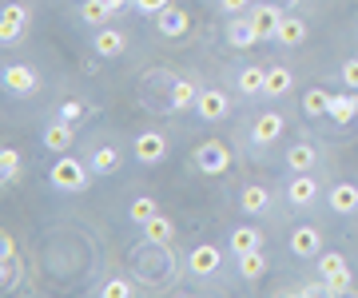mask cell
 Wrapping results in <instances>:
<instances>
[{"instance_id": "ba28073f", "label": "cell", "mask_w": 358, "mask_h": 298, "mask_svg": "<svg viewBox=\"0 0 358 298\" xmlns=\"http://www.w3.org/2000/svg\"><path fill=\"white\" fill-rule=\"evenodd\" d=\"M219 262H223V255H219V246H211V243H199L192 255H187V267H192V274H215Z\"/></svg>"}, {"instance_id": "e575fe53", "label": "cell", "mask_w": 358, "mask_h": 298, "mask_svg": "<svg viewBox=\"0 0 358 298\" xmlns=\"http://www.w3.org/2000/svg\"><path fill=\"white\" fill-rule=\"evenodd\" d=\"M80 112H84V107H80L76 100H64V104H60V119H64V124H76Z\"/></svg>"}, {"instance_id": "603a6c76", "label": "cell", "mask_w": 358, "mask_h": 298, "mask_svg": "<svg viewBox=\"0 0 358 298\" xmlns=\"http://www.w3.org/2000/svg\"><path fill=\"white\" fill-rule=\"evenodd\" d=\"M227 36H231L235 48H251V44H259V32H255V24H251V16H247V20H231Z\"/></svg>"}, {"instance_id": "ac0fdd59", "label": "cell", "mask_w": 358, "mask_h": 298, "mask_svg": "<svg viewBox=\"0 0 358 298\" xmlns=\"http://www.w3.org/2000/svg\"><path fill=\"white\" fill-rule=\"evenodd\" d=\"M124 48H128L124 32H115V28H100V32H96V52H100V56L112 60V56H120Z\"/></svg>"}, {"instance_id": "7c38bea8", "label": "cell", "mask_w": 358, "mask_h": 298, "mask_svg": "<svg viewBox=\"0 0 358 298\" xmlns=\"http://www.w3.org/2000/svg\"><path fill=\"white\" fill-rule=\"evenodd\" d=\"M319 274L327 283H350V271H346V259L338 251H322L319 255Z\"/></svg>"}, {"instance_id": "d4e9b609", "label": "cell", "mask_w": 358, "mask_h": 298, "mask_svg": "<svg viewBox=\"0 0 358 298\" xmlns=\"http://www.w3.org/2000/svg\"><path fill=\"white\" fill-rule=\"evenodd\" d=\"M171 104H176L179 112H183V107H195L199 104V88H195L192 80H176V84H171Z\"/></svg>"}, {"instance_id": "f546056e", "label": "cell", "mask_w": 358, "mask_h": 298, "mask_svg": "<svg viewBox=\"0 0 358 298\" xmlns=\"http://www.w3.org/2000/svg\"><path fill=\"white\" fill-rule=\"evenodd\" d=\"M263 84H267V72H263V68H243V72H239V91H243V96L263 91Z\"/></svg>"}, {"instance_id": "5b68a950", "label": "cell", "mask_w": 358, "mask_h": 298, "mask_svg": "<svg viewBox=\"0 0 358 298\" xmlns=\"http://www.w3.org/2000/svg\"><path fill=\"white\" fill-rule=\"evenodd\" d=\"M4 88L13 91V96H28V91L40 88V80L28 64H8L4 68Z\"/></svg>"}, {"instance_id": "4dcf8cb0", "label": "cell", "mask_w": 358, "mask_h": 298, "mask_svg": "<svg viewBox=\"0 0 358 298\" xmlns=\"http://www.w3.org/2000/svg\"><path fill=\"white\" fill-rule=\"evenodd\" d=\"M152 215H159V203H155L152 195H140V199H131V223H148Z\"/></svg>"}, {"instance_id": "484cf974", "label": "cell", "mask_w": 358, "mask_h": 298, "mask_svg": "<svg viewBox=\"0 0 358 298\" xmlns=\"http://www.w3.org/2000/svg\"><path fill=\"white\" fill-rule=\"evenodd\" d=\"M243 211L247 215H259V211H267V203H271V195H267V187H259V183H251V187H243Z\"/></svg>"}, {"instance_id": "2e32d148", "label": "cell", "mask_w": 358, "mask_h": 298, "mask_svg": "<svg viewBox=\"0 0 358 298\" xmlns=\"http://www.w3.org/2000/svg\"><path fill=\"white\" fill-rule=\"evenodd\" d=\"M44 147H48V151H60V156H64L68 147H72V124H64V119L48 124V131H44Z\"/></svg>"}, {"instance_id": "30bf717a", "label": "cell", "mask_w": 358, "mask_h": 298, "mask_svg": "<svg viewBox=\"0 0 358 298\" xmlns=\"http://www.w3.org/2000/svg\"><path fill=\"white\" fill-rule=\"evenodd\" d=\"M287 199H291L294 207H310L319 199V183L310 179L307 171H299V179H291V187H287Z\"/></svg>"}, {"instance_id": "f35d334b", "label": "cell", "mask_w": 358, "mask_h": 298, "mask_svg": "<svg viewBox=\"0 0 358 298\" xmlns=\"http://www.w3.org/2000/svg\"><path fill=\"white\" fill-rule=\"evenodd\" d=\"M227 13H243V8H251V0H219Z\"/></svg>"}, {"instance_id": "277c9868", "label": "cell", "mask_w": 358, "mask_h": 298, "mask_svg": "<svg viewBox=\"0 0 358 298\" xmlns=\"http://www.w3.org/2000/svg\"><path fill=\"white\" fill-rule=\"evenodd\" d=\"M282 16L287 13H282L279 4H255V8H251V24H255L259 40H275V28H279Z\"/></svg>"}, {"instance_id": "8992f818", "label": "cell", "mask_w": 358, "mask_h": 298, "mask_svg": "<svg viewBox=\"0 0 358 298\" xmlns=\"http://www.w3.org/2000/svg\"><path fill=\"white\" fill-rule=\"evenodd\" d=\"M291 251L299 255V259H319V255H322L319 227H299V231L291 234Z\"/></svg>"}, {"instance_id": "83f0119b", "label": "cell", "mask_w": 358, "mask_h": 298, "mask_svg": "<svg viewBox=\"0 0 358 298\" xmlns=\"http://www.w3.org/2000/svg\"><path fill=\"white\" fill-rule=\"evenodd\" d=\"M115 167H120V151L115 147H96L92 151V171L96 175H112Z\"/></svg>"}, {"instance_id": "9c48e42d", "label": "cell", "mask_w": 358, "mask_h": 298, "mask_svg": "<svg viewBox=\"0 0 358 298\" xmlns=\"http://www.w3.org/2000/svg\"><path fill=\"white\" fill-rule=\"evenodd\" d=\"M24 20H28L24 4H4V16H0V40H4V44H13V40L20 36Z\"/></svg>"}, {"instance_id": "ab89813d", "label": "cell", "mask_w": 358, "mask_h": 298, "mask_svg": "<svg viewBox=\"0 0 358 298\" xmlns=\"http://www.w3.org/2000/svg\"><path fill=\"white\" fill-rule=\"evenodd\" d=\"M108 4H112V13H120V8H128L131 0H108Z\"/></svg>"}, {"instance_id": "ffe728a7", "label": "cell", "mask_w": 358, "mask_h": 298, "mask_svg": "<svg viewBox=\"0 0 358 298\" xmlns=\"http://www.w3.org/2000/svg\"><path fill=\"white\" fill-rule=\"evenodd\" d=\"M259 246H263V234L255 227H235L231 231V251L235 255H247V251H259Z\"/></svg>"}, {"instance_id": "d6a6232c", "label": "cell", "mask_w": 358, "mask_h": 298, "mask_svg": "<svg viewBox=\"0 0 358 298\" xmlns=\"http://www.w3.org/2000/svg\"><path fill=\"white\" fill-rule=\"evenodd\" d=\"M0 283H4V290H13V286L20 283V259H16V255L0 259Z\"/></svg>"}, {"instance_id": "6da1fadb", "label": "cell", "mask_w": 358, "mask_h": 298, "mask_svg": "<svg viewBox=\"0 0 358 298\" xmlns=\"http://www.w3.org/2000/svg\"><path fill=\"white\" fill-rule=\"evenodd\" d=\"M195 167L203 171V175H223L231 167V147L223 140H207L195 147Z\"/></svg>"}, {"instance_id": "1f68e13d", "label": "cell", "mask_w": 358, "mask_h": 298, "mask_svg": "<svg viewBox=\"0 0 358 298\" xmlns=\"http://www.w3.org/2000/svg\"><path fill=\"white\" fill-rule=\"evenodd\" d=\"M0 171H4V183L20 179V151H16V147H4V151H0Z\"/></svg>"}, {"instance_id": "836d02e7", "label": "cell", "mask_w": 358, "mask_h": 298, "mask_svg": "<svg viewBox=\"0 0 358 298\" xmlns=\"http://www.w3.org/2000/svg\"><path fill=\"white\" fill-rule=\"evenodd\" d=\"M131 295H136V286L124 283V278H115V283L103 286V298H131Z\"/></svg>"}, {"instance_id": "7a4b0ae2", "label": "cell", "mask_w": 358, "mask_h": 298, "mask_svg": "<svg viewBox=\"0 0 358 298\" xmlns=\"http://www.w3.org/2000/svg\"><path fill=\"white\" fill-rule=\"evenodd\" d=\"M52 183L60 187V191H84L88 187V171H84V163L80 159H72V156H60L56 163H52Z\"/></svg>"}, {"instance_id": "4fadbf2b", "label": "cell", "mask_w": 358, "mask_h": 298, "mask_svg": "<svg viewBox=\"0 0 358 298\" xmlns=\"http://www.w3.org/2000/svg\"><path fill=\"white\" fill-rule=\"evenodd\" d=\"M331 211H338V215H355L358 211V187L355 183H334L331 187Z\"/></svg>"}, {"instance_id": "74e56055", "label": "cell", "mask_w": 358, "mask_h": 298, "mask_svg": "<svg viewBox=\"0 0 358 298\" xmlns=\"http://www.w3.org/2000/svg\"><path fill=\"white\" fill-rule=\"evenodd\" d=\"M8 255H16V239L13 234H0V259H8Z\"/></svg>"}, {"instance_id": "9a60e30c", "label": "cell", "mask_w": 358, "mask_h": 298, "mask_svg": "<svg viewBox=\"0 0 358 298\" xmlns=\"http://www.w3.org/2000/svg\"><path fill=\"white\" fill-rule=\"evenodd\" d=\"M275 40L287 44V48H299L307 40V20H294V16H282L279 28H275Z\"/></svg>"}, {"instance_id": "3957f363", "label": "cell", "mask_w": 358, "mask_h": 298, "mask_svg": "<svg viewBox=\"0 0 358 298\" xmlns=\"http://www.w3.org/2000/svg\"><path fill=\"white\" fill-rule=\"evenodd\" d=\"M131 151H136L140 163H164L167 159V140L159 135V131H143L140 140L131 143Z\"/></svg>"}, {"instance_id": "7402d4cb", "label": "cell", "mask_w": 358, "mask_h": 298, "mask_svg": "<svg viewBox=\"0 0 358 298\" xmlns=\"http://www.w3.org/2000/svg\"><path fill=\"white\" fill-rule=\"evenodd\" d=\"M355 112H358V96L355 91H343V96H334L331 100V119L334 124H350Z\"/></svg>"}, {"instance_id": "cb8c5ba5", "label": "cell", "mask_w": 358, "mask_h": 298, "mask_svg": "<svg viewBox=\"0 0 358 298\" xmlns=\"http://www.w3.org/2000/svg\"><path fill=\"white\" fill-rule=\"evenodd\" d=\"M331 100H334L331 91L310 88L307 96H303V112H307V116H315V119H319V116H331Z\"/></svg>"}, {"instance_id": "44dd1931", "label": "cell", "mask_w": 358, "mask_h": 298, "mask_svg": "<svg viewBox=\"0 0 358 298\" xmlns=\"http://www.w3.org/2000/svg\"><path fill=\"white\" fill-rule=\"evenodd\" d=\"M171 234H176V227H171V219H167L164 211L143 223V239H148V243H167Z\"/></svg>"}, {"instance_id": "5bb4252c", "label": "cell", "mask_w": 358, "mask_h": 298, "mask_svg": "<svg viewBox=\"0 0 358 298\" xmlns=\"http://www.w3.org/2000/svg\"><path fill=\"white\" fill-rule=\"evenodd\" d=\"M155 24H159V32H164V36H183V32L192 28V16L183 13V8H171V4H167Z\"/></svg>"}, {"instance_id": "4316f807", "label": "cell", "mask_w": 358, "mask_h": 298, "mask_svg": "<svg viewBox=\"0 0 358 298\" xmlns=\"http://www.w3.org/2000/svg\"><path fill=\"white\" fill-rule=\"evenodd\" d=\"M108 16H112V4H108V0H84V4H80V20H88V24H96V28H103Z\"/></svg>"}, {"instance_id": "52a82bcc", "label": "cell", "mask_w": 358, "mask_h": 298, "mask_svg": "<svg viewBox=\"0 0 358 298\" xmlns=\"http://www.w3.org/2000/svg\"><path fill=\"white\" fill-rule=\"evenodd\" d=\"M195 116H203L207 124H215V119L227 116V96L215 88H203L199 91V104H195Z\"/></svg>"}, {"instance_id": "8fae6325", "label": "cell", "mask_w": 358, "mask_h": 298, "mask_svg": "<svg viewBox=\"0 0 358 298\" xmlns=\"http://www.w3.org/2000/svg\"><path fill=\"white\" fill-rule=\"evenodd\" d=\"M282 128H287V119H282L279 112H263V116L255 119L251 135H255V143H275L282 135Z\"/></svg>"}, {"instance_id": "d590c367", "label": "cell", "mask_w": 358, "mask_h": 298, "mask_svg": "<svg viewBox=\"0 0 358 298\" xmlns=\"http://www.w3.org/2000/svg\"><path fill=\"white\" fill-rule=\"evenodd\" d=\"M131 4H136L140 13H155V16H159V13L167 8V4H171V0H131Z\"/></svg>"}, {"instance_id": "60d3db41", "label": "cell", "mask_w": 358, "mask_h": 298, "mask_svg": "<svg viewBox=\"0 0 358 298\" xmlns=\"http://www.w3.org/2000/svg\"><path fill=\"white\" fill-rule=\"evenodd\" d=\"M291 4H294V0H291Z\"/></svg>"}, {"instance_id": "e0dca14e", "label": "cell", "mask_w": 358, "mask_h": 298, "mask_svg": "<svg viewBox=\"0 0 358 298\" xmlns=\"http://www.w3.org/2000/svg\"><path fill=\"white\" fill-rule=\"evenodd\" d=\"M291 68H267V84H263V96H271V100H279V96H287L291 91Z\"/></svg>"}, {"instance_id": "d6986e66", "label": "cell", "mask_w": 358, "mask_h": 298, "mask_svg": "<svg viewBox=\"0 0 358 298\" xmlns=\"http://www.w3.org/2000/svg\"><path fill=\"white\" fill-rule=\"evenodd\" d=\"M315 159H319V151H315L310 143H294V147H287V167L291 171H310L315 167Z\"/></svg>"}, {"instance_id": "8d00e7d4", "label": "cell", "mask_w": 358, "mask_h": 298, "mask_svg": "<svg viewBox=\"0 0 358 298\" xmlns=\"http://www.w3.org/2000/svg\"><path fill=\"white\" fill-rule=\"evenodd\" d=\"M343 84L358 88V60H346V64H343Z\"/></svg>"}, {"instance_id": "f1b7e54d", "label": "cell", "mask_w": 358, "mask_h": 298, "mask_svg": "<svg viewBox=\"0 0 358 298\" xmlns=\"http://www.w3.org/2000/svg\"><path fill=\"white\" fill-rule=\"evenodd\" d=\"M239 274H243V278H263V274H267L263 251H247V255H239Z\"/></svg>"}]
</instances>
